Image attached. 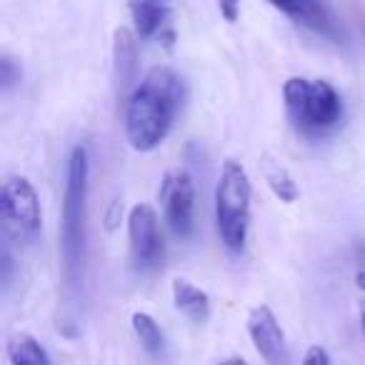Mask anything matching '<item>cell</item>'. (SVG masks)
<instances>
[{"mask_svg": "<svg viewBox=\"0 0 365 365\" xmlns=\"http://www.w3.org/2000/svg\"><path fill=\"white\" fill-rule=\"evenodd\" d=\"M185 101V83L173 68H150L125 103V135L135 150L150 153L170 133Z\"/></svg>", "mask_w": 365, "mask_h": 365, "instance_id": "obj_1", "label": "cell"}, {"mask_svg": "<svg viewBox=\"0 0 365 365\" xmlns=\"http://www.w3.org/2000/svg\"><path fill=\"white\" fill-rule=\"evenodd\" d=\"M88 150L83 145L73 148L66 170V190H63L61 215V255L63 273L71 288H78L83 278V258H86V200H88Z\"/></svg>", "mask_w": 365, "mask_h": 365, "instance_id": "obj_2", "label": "cell"}, {"mask_svg": "<svg viewBox=\"0 0 365 365\" xmlns=\"http://www.w3.org/2000/svg\"><path fill=\"white\" fill-rule=\"evenodd\" d=\"M283 101L290 123L303 135H325L343 120V101L338 91L325 81L290 78L283 86Z\"/></svg>", "mask_w": 365, "mask_h": 365, "instance_id": "obj_3", "label": "cell"}, {"mask_svg": "<svg viewBox=\"0 0 365 365\" xmlns=\"http://www.w3.org/2000/svg\"><path fill=\"white\" fill-rule=\"evenodd\" d=\"M250 178L245 168L235 160H225L215 185V223L223 245L233 255L245 250L250 228Z\"/></svg>", "mask_w": 365, "mask_h": 365, "instance_id": "obj_4", "label": "cell"}, {"mask_svg": "<svg viewBox=\"0 0 365 365\" xmlns=\"http://www.w3.org/2000/svg\"><path fill=\"white\" fill-rule=\"evenodd\" d=\"M0 220H3V233L11 243L28 245L38 238L43 225V210L41 198L28 178L11 175L3 182Z\"/></svg>", "mask_w": 365, "mask_h": 365, "instance_id": "obj_5", "label": "cell"}, {"mask_svg": "<svg viewBox=\"0 0 365 365\" xmlns=\"http://www.w3.org/2000/svg\"><path fill=\"white\" fill-rule=\"evenodd\" d=\"M160 205L170 230L180 240H188L195 233V185L185 170H173L163 178Z\"/></svg>", "mask_w": 365, "mask_h": 365, "instance_id": "obj_6", "label": "cell"}, {"mask_svg": "<svg viewBox=\"0 0 365 365\" xmlns=\"http://www.w3.org/2000/svg\"><path fill=\"white\" fill-rule=\"evenodd\" d=\"M128 240L130 258L138 270H150L163 258V235L158 228V215L148 203H138L128 215Z\"/></svg>", "mask_w": 365, "mask_h": 365, "instance_id": "obj_7", "label": "cell"}, {"mask_svg": "<svg viewBox=\"0 0 365 365\" xmlns=\"http://www.w3.org/2000/svg\"><path fill=\"white\" fill-rule=\"evenodd\" d=\"M270 6L293 18L298 26L315 31L318 36L330 38L335 43L345 41V28L328 6V0H270Z\"/></svg>", "mask_w": 365, "mask_h": 365, "instance_id": "obj_8", "label": "cell"}, {"mask_svg": "<svg viewBox=\"0 0 365 365\" xmlns=\"http://www.w3.org/2000/svg\"><path fill=\"white\" fill-rule=\"evenodd\" d=\"M248 335L253 340L255 350L263 355L268 365H288V343H285V333L280 328L275 313L268 305H258L250 310L248 315Z\"/></svg>", "mask_w": 365, "mask_h": 365, "instance_id": "obj_9", "label": "cell"}, {"mask_svg": "<svg viewBox=\"0 0 365 365\" xmlns=\"http://www.w3.org/2000/svg\"><path fill=\"white\" fill-rule=\"evenodd\" d=\"M130 16L140 41H158L165 48H173L175 31L168 0H130Z\"/></svg>", "mask_w": 365, "mask_h": 365, "instance_id": "obj_10", "label": "cell"}, {"mask_svg": "<svg viewBox=\"0 0 365 365\" xmlns=\"http://www.w3.org/2000/svg\"><path fill=\"white\" fill-rule=\"evenodd\" d=\"M113 61H115V86L118 93H125L130 88L138 71V46L135 36L128 28L115 31V46H113Z\"/></svg>", "mask_w": 365, "mask_h": 365, "instance_id": "obj_11", "label": "cell"}, {"mask_svg": "<svg viewBox=\"0 0 365 365\" xmlns=\"http://www.w3.org/2000/svg\"><path fill=\"white\" fill-rule=\"evenodd\" d=\"M173 303L182 315L193 323H205L210 318V298L205 290L188 280H173Z\"/></svg>", "mask_w": 365, "mask_h": 365, "instance_id": "obj_12", "label": "cell"}, {"mask_svg": "<svg viewBox=\"0 0 365 365\" xmlns=\"http://www.w3.org/2000/svg\"><path fill=\"white\" fill-rule=\"evenodd\" d=\"M8 360H11V365H53L48 350L28 333L11 335V340H8Z\"/></svg>", "mask_w": 365, "mask_h": 365, "instance_id": "obj_13", "label": "cell"}, {"mask_svg": "<svg viewBox=\"0 0 365 365\" xmlns=\"http://www.w3.org/2000/svg\"><path fill=\"white\" fill-rule=\"evenodd\" d=\"M133 330H135L138 340H140L143 350L153 358H160L163 350H165V335H163L160 325L155 323V318L148 313H133L130 318Z\"/></svg>", "mask_w": 365, "mask_h": 365, "instance_id": "obj_14", "label": "cell"}, {"mask_svg": "<svg viewBox=\"0 0 365 365\" xmlns=\"http://www.w3.org/2000/svg\"><path fill=\"white\" fill-rule=\"evenodd\" d=\"M265 180H268L270 190H273L283 203H293V200L298 198V185H295V180L290 178V173L285 170L283 165L268 163V165H265Z\"/></svg>", "mask_w": 365, "mask_h": 365, "instance_id": "obj_15", "label": "cell"}, {"mask_svg": "<svg viewBox=\"0 0 365 365\" xmlns=\"http://www.w3.org/2000/svg\"><path fill=\"white\" fill-rule=\"evenodd\" d=\"M0 71H3V91H11L13 86H18V83H21V68L16 66V61H11V58H3V66H0Z\"/></svg>", "mask_w": 365, "mask_h": 365, "instance_id": "obj_16", "label": "cell"}, {"mask_svg": "<svg viewBox=\"0 0 365 365\" xmlns=\"http://www.w3.org/2000/svg\"><path fill=\"white\" fill-rule=\"evenodd\" d=\"M303 365H330V355L323 345H310L303 355Z\"/></svg>", "mask_w": 365, "mask_h": 365, "instance_id": "obj_17", "label": "cell"}, {"mask_svg": "<svg viewBox=\"0 0 365 365\" xmlns=\"http://www.w3.org/2000/svg\"><path fill=\"white\" fill-rule=\"evenodd\" d=\"M218 8L228 23H235L240 18V0H218Z\"/></svg>", "mask_w": 365, "mask_h": 365, "instance_id": "obj_18", "label": "cell"}, {"mask_svg": "<svg viewBox=\"0 0 365 365\" xmlns=\"http://www.w3.org/2000/svg\"><path fill=\"white\" fill-rule=\"evenodd\" d=\"M220 365H248V363H245L243 358H228V360H223Z\"/></svg>", "mask_w": 365, "mask_h": 365, "instance_id": "obj_19", "label": "cell"}, {"mask_svg": "<svg viewBox=\"0 0 365 365\" xmlns=\"http://www.w3.org/2000/svg\"><path fill=\"white\" fill-rule=\"evenodd\" d=\"M355 283H358V285H360V288H363V290H365V270H360V273H358V275H355Z\"/></svg>", "mask_w": 365, "mask_h": 365, "instance_id": "obj_20", "label": "cell"}, {"mask_svg": "<svg viewBox=\"0 0 365 365\" xmlns=\"http://www.w3.org/2000/svg\"><path fill=\"white\" fill-rule=\"evenodd\" d=\"M360 325H363V333H365V310H363V315H360Z\"/></svg>", "mask_w": 365, "mask_h": 365, "instance_id": "obj_21", "label": "cell"}]
</instances>
